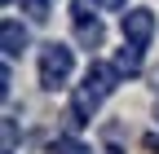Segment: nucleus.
<instances>
[{
  "instance_id": "f257e3e1",
  "label": "nucleus",
  "mask_w": 159,
  "mask_h": 154,
  "mask_svg": "<svg viewBox=\"0 0 159 154\" xmlns=\"http://www.w3.org/2000/svg\"><path fill=\"white\" fill-rule=\"evenodd\" d=\"M71 71H75V53L66 44H57L49 40L44 49H40V84H44L49 92H57L66 79H71Z\"/></svg>"
},
{
  "instance_id": "f03ea898",
  "label": "nucleus",
  "mask_w": 159,
  "mask_h": 154,
  "mask_svg": "<svg viewBox=\"0 0 159 154\" xmlns=\"http://www.w3.org/2000/svg\"><path fill=\"white\" fill-rule=\"evenodd\" d=\"M119 27H124V40H128V44H142V49H146V44L155 40V13H150V9H128Z\"/></svg>"
},
{
  "instance_id": "7ed1b4c3",
  "label": "nucleus",
  "mask_w": 159,
  "mask_h": 154,
  "mask_svg": "<svg viewBox=\"0 0 159 154\" xmlns=\"http://www.w3.org/2000/svg\"><path fill=\"white\" fill-rule=\"evenodd\" d=\"M115 84H119V71H115V66H106V62H93V66H89V75H84V88L93 92L97 101H106L111 92H115Z\"/></svg>"
},
{
  "instance_id": "20e7f679",
  "label": "nucleus",
  "mask_w": 159,
  "mask_h": 154,
  "mask_svg": "<svg viewBox=\"0 0 159 154\" xmlns=\"http://www.w3.org/2000/svg\"><path fill=\"white\" fill-rule=\"evenodd\" d=\"M31 44V35L22 22H13V18H5V27H0V49H5V62H13V57H22V49Z\"/></svg>"
},
{
  "instance_id": "39448f33",
  "label": "nucleus",
  "mask_w": 159,
  "mask_h": 154,
  "mask_svg": "<svg viewBox=\"0 0 159 154\" xmlns=\"http://www.w3.org/2000/svg\"><path fill=\"white\" fill-rule=\"evenodd\" d=\"M97 106H102V101H97L93 92L80 84V88H75V97H71V123H75V128H80V123H89L93 114H97Z\"/></svg>"
},
{
  "instance_id": "423d86ee",
  "label": "nucleus",
  "mask_w": 159,
  "mask_h": 154,
  "mask_svg": "<svg viewBox=\"0 0 159 154\" xmlns=\"http://www.w3.org/2000/svg\"><path fill=\"white\" fill-rule=\"evenodd\" d=\"M142 53H146L142 44H128V40H124V49L115 53V62H111V66H115L119 75H137V71H142Z\"/></svg>"
},
{
  "instance_id": "0eeeda50",
  "label": "nucleus",
  "mask_w": 159,
  "mask_h": 154,
  "mask_svg": "<svg viewBox=\"0 0 159 154\" xmlns=\"http://www.w3.org/2000/svg\"><path fill=\"white\" fill-rule=\"evenodd\" d=\"M75 40L84 44V49H97V44L106 40V31H102L97 18H75Z\"/></svg>"
},
{
  "instance_id": "6e6552de",
  "label": "nucleus",
  "mask_w": 159,
  "mask_h": 154,
  "mask_svg": "<svg viewBox=\"0 0 159 154\" xmlns=\"http://www.w3.org/2000/svg\"><path fill=\"white\" fill-rule=\"evenodd\" d=\"M49 154H93V145H84L80 137H53L49 141Z\"/></svg>"
},
{
  "instance_id": "1a4fd4ad",
  "label": "nucleus",
  "mask_w": 159,
  "mask_h": 154,
  "mask_svg": "<svg viewBox=\"0 0 159 154\" xmlns=\"http://www.w3.org/2000/svg\"><path fill=\"white\" fill-rule=\"evenodd\" d=\"M22 13L31 18V22H44L49 18V0H22Z\"/></svg>"
},
{
  "instance_id": "9d476101",
  "label": "nucleus",
  "mask_w": 159,
  "mask_h": 154,
  "mask_svg": "<svg viewBox=\"0 0 159 154\" xmlns=\"http://www.w3.org/2000/svg\"><path fill=\"white\" fill-rule=\"evenodd\" d=\"M18 145V123H13V114H5V150Z\"/></svg>"
},
{
  "instance_id": "9b49d317",
  "label": "nucleus",
  "mask_w": 159,
  "mask_h": 154,
  "mask_svg": "<svg viewBox=\"0 0 159 154\" xmlns=\"http://www.w3.org/2000/svg\"><path fill=\"white\" fill-rule=\"evenodd\" d=\"M93 5H97V9H124L128 0H93Z\"/></svg>"
},
{
  "instance_id": "f8f14e48",
  "label": "nucleus",
  "mask_w": 159,
  "mask_h": 154,
  "mask_svg": "<svg viewBox=\"0 0 159 154\" xmlns=\"http://www.w3.org/2000/svg\"><path fill=\"white\" fill-rule=\"evenodd\" d=\"M155 123H159V106H155Z\"/></svg>"
},
{
  "instance_id": "ddd939ff",
  "label": "nucleus",
  "mask_w": 159,
  "mask_h": 154,
  "mask_svg": "<svg viewBox=\"0 0 159 154\" xmlns=\"http://www.w3.org/2000/svg\"><path fill=\"white\" fill-rule=\"evenodd\" d=\"M106 154H119V150H106Z\"/></svg>"
},
{
  "instance_id": "4468645a",
  "label": "nucleus",
  "mask_w": 159,
  "mask_h": 154,
  "mask_svg": "<svg viewBox=\"0 0 159 154\" xmlns=\"http://www.w3.org/2000/svg\"><path fill=\"white\" fill-rule=\"evenodd\" d=\"M5 154H13V150H5Z\"/></svg>"
}]
</instances>
